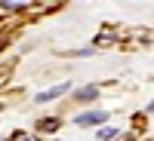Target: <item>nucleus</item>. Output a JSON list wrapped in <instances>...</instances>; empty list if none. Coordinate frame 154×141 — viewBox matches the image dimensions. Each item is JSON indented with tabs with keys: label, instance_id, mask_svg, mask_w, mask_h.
<instances>
[{
	"label": "nucleus",
	"instance_id": "7",
	"mask_svg": "<svg viewBox=\"0 0 154 141\" xmlns=\"http://www.w3.org/2000/svg\"><path fill=\"white\" fill-rule=\"evenodd\" d=\"M12 141H37V138L28 135V132H16V135H12Z\"/></svg>",
	"mask_w": 154,
	"mask_h": 141
},
{
	"label": "nucleus",
	"instance_id": "4",
	"mask_svg": "<svg viewBox=\"0 0 154 141\" xmlns=\"http://www.w3.org/2000/svg\"><path fill=\"white\" fill-rule=\"evenodd\" d=\"M96 135H99V141H111L114 135H117V129H111V126H105V129H99Z\"/></svg>",
	"mask_w": 154,
	"mask_h": 141
},
{
	"label": "nucleus",
	"instance_id": "1",
	"mask_svg": "<svg viewBox=\"0 0 154 141\" xmlns=\"http://www.w3.org/2000/svg\"><path fill=\"white\" fill-rule=\"evenodd\" d=\"M68 89H71V83H59V86H53V89H46V92H40L37 101H40V104H43V101H53V98H59V95H65Z\"/></svg>",
	"mask_w": 154,
	"mask_h": 141
},
{
	"label": "nucleus",
	"instance_id": "2",
	"mask_svg": "<svg viewBox=\"0 0 154 141\" xmlns=\"http://www.w3.org/2000/svg\"><path fill=\"white\" fill-rule=\"evenodd\" d=\"M105 120V113L102 110H89V113H80L77 117V126H96V123H102Z\"/></svg>",
	"mask_w": 154,
	"mask_h": 141
},
{
	"label": "nucleus",
	"instance_id": "6",
	"mask_svg": "<svg viewBox=\"0 0 154 141\" xmlns=\"http://www.w3.org/2000/svg\"><path fill=\"white\" fill-rule=\"evenodd\" d=\"M96 95H99L96 86H86V89H80V92H77V98H96Z\"/></svg>",
	"mask_w": 154,
	"mask_h": 141
},
{
	"label": "nucleus",
	"instance_id": "8",
	"mask_svg": "<svg viewBox=\"0 0 154 141\" xmlns=\"http://www.w3.org/2000/svg\"><path fill=\"white\" fill-rule=\"evenodd\" d=\"M148 110H151V113H154V101H151V107H148Z\"/></svg>",
	"mask_w": 154,
	"mask_h": 141
},
{
	"label": "nucleus",
	"instance_id": "5",
	"mask_svg": "<svg viewBox=\"0 0 154 141\" xmlns=\"http://www.w3.org/2000/svg\"><path fill=\"white\" fill-rule=\"evenodd\" d=\"M19 9H28V3H0V12H19Z\"/></svg>",
	"mask_w": 154,
	"mask_h": 141
},
{
	"label": "nucleus",
	"instance_id": "3",
	"mask_svg": "<svg viewBox=\"0 0 154 141\" xmlns=\"http://www.w3.org/2000/svg\"><path fill=\"white\" fill-rule=\"evenodd\" d=\"M62 126V120H56V117H49V120H40V132H56Z\"/></svg>",
	"mask_w": 154,
	"mask_h": 141
}]
</instances>
